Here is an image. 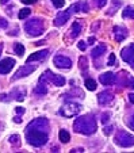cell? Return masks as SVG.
Segmentation results:
<instances>
[{
  "mask_svg": "<svg viewBox=\"0 0 134 153\" xmlns=\"http://www.w3.org/2000/svg\"><path fill=\"white\" fill-rule=\"evenodd\" d=\"M73 129H75V131H77V133H80V134L91 136V134H93L98 130L96 119L93 118V115H91V114L79 117L77 119H75Z\"/></svg>",
  "mask_w": 134,
  "mask_h": 153,
  "instance_id": "1",
  "label": "cell"
},
{
  "mask_svg": "<svg viewBox=\"0 0 134 153\" xmlns=\"http://www.w3.org/2000/svg\"><path fill=\"white\" fill-rule=\"evenodd\" d=\"M47 133L46 131H41V130L35 129H26V140L30 145L33 146H44L47 142Z\"/></svg>",
  "mask_w": 134,
  "mask_h": 153,
  "instance_id": "2",
  "label": "cell"
},
{
  "mask_svg": "<svg viewBox=\"0 0 134 153\" xmlns=\"http://www.w3.org/2000/svg\"><path fill=\"white\" fill-rule=\"evenodd\" d=\"M24 30L33 37H38L44 33V20L39 18H33L24 25Z\"/></svg>",
  "mask_w": 134,
  "mask_h": 153,
  "instance_id": "3",
  "label": "cell"
},
{
  "mask_svg": "<svg viewBox=\"0 0 134 153\" xmlns=\"http://www.w3.org/2000/svg\"><path fill=\"white\" fill-rule=\"evenodd\" d=\"M39 83H52L54 84L56 87H62L65 84V77L61 75H56V73L50 72V71H46L45 73H42L41 77H39Z\"/></svg>",
  "mask_w": 134,
  "mask_h": 153,
  "instance_id": "4",
  "label": "cell"
},
{
  "mask_svg": "<svg viewBox=\"0 0 134 153\" xmlns=\"http://www.w3.org/2000/svg\"><path fill=\"white\" fill-rule=\"evenodd\" d=\"M79 11H80L79 3H77V4H73V6H70L69 8L65 10V11L58 12V15L56 16V19H54V22H53V23H54L56 26H62L65 22H68V20H69L70 15H72L73 12H79Z\"/></svg>",
  "mask_w": 134,
  "mask_h": 153,
  "instance_id": "5",
  "label": "cell"
},
{
  "mask_svg": "<svg viewBox=\"0 0 134 153\" xmlns=\"http://www.w3.org/2000/svg\"><path fill=\"white\" fill-rule=\"evenodd\" d=\"M114 141L117 145H119L122 148H130L134 145V137L130 133L125 131V130H119L117 136H115V138H114Z\"/></svg>",
  "mask_w": 134,
  "mask_h": 153,
  "instance_id": "6",
  "label": "cell"
},
{
  "mask_svg": "<svg viewBox=\"0 0 134 153\" xmlns=\"http://www.w3.org/2000/svg\"><path fill=\"white\" fill-rule=\"evenodd\" d=\"M35 69H37V65H34V64L31 65L30 62H27L26 65H23V67L21 68V69L16 71V73L12 76L11 81H16V80H19V79H22V77H26V76H29L30 73L34 72Z\"/></svg>",
  "mask_w": 134,
  "mask_h": 153,
  "instance_id": "7",
  "label": "cell"
},
{
  "mask_svg": "<svg viewBox=\"0 0 134 153\" xmlns=\"http://www.w3.org/2000/svg\"><path fill=\"white\" fill-rule=\"evenodd\" d=\"M80 110H81V106H80V104L73 103V102H69V103H67L64 106V108L60 111V114H61V115L68 117V118H72V117H75L76 114H79Z\"/></svg>",
  "mask_w": 134,
  "mask_h": 153,
  "instance_id": "8",
  "label": "cell"
},
{
  "mask_svg": "<svg viewBox=\"0 0 134 153\" xmlns=\"http://www.w3.org/2000/svg\"><path fill=\"white\" fill-rule=\"evenodd\" d=\"M26 129H35V130H41V131L49 133V122H47L46 118H37L30 122Z\"/></svg>",
  "mask_w": 134,
  "mask_h": 153,
  "instance_id": "9",
  "label": "cell"
},
{
  "mask_svg": "<svg viewBox=\"0 0 134 153\" xmlns=\"http://www.w3.org/2000/svg\"><path fill=\"white\" fill-rule=\"evenodd\" d=\"M121 57L125 62L134 65V43H130L129 46L123 48L122 52H121Z\"/></svg>",
  "mask_w": 134,
  "mask_h": 153,
  "instance_id": "10",
  "label": "cell"
},
{
  "mask_svg": "<svg viewBox=\"0 0 134 153\" xmlns=\"http://www.w3.org/2000/svg\"><path fill=\"white\" fill-rule=\"evenodd\" d=\"M53 62H54V65L57 68H60V69H69V68L72 67V61L68 57H65V56H56V57L53 58Z\"/></svg>",
  "mask_w": 134,
  "mask_h": 153,
  "instance_id": "11",
  "label": "cell"
},
{
  "mask_svg": "<svg viewBox=\"0 0 134 153\" xmlns=\"http://www.w3.org/2000/svg\"><path fill=\"white\" fill-rule=\"evenodd\" d=\"M15 65L14 58H4L0 61V73L1 75H7L8 72H11V69Z\"/></svg>",
  "mask_w": 134,
  "mask_h": 153,
  "instance_id": "12",
  "label": "cell"
},
{
  "mask_svg": "<svg viewBox=\"0 0 134 153\" xmlns=\"http://www.w3.org/2000/svg\"><path fill=\"white\" fill-rule=\"evenodd\" d=\"M113 100H114V95L111 92H108V91H103V92H100L99 95H98V102H99V104H102V106H107V104L111 103Z\"/></svg>",
  "mask_w": 134,
  "mask_h": 153,
  "instance_id": "13",
  "label": "cell"
},
{
  "mask_svg": "<svg viewBox=\"0 0 134 153\" xmlns=\"http://www.w3.org/2000/svg\"><path fill=\"white\" fill-rule=\"evenodd\" d=\"M115 79H117V76L114 75L113 72H106V73H103V75H100L99 81L103 85H111V84L115 83Z\"/></svg>",
  "mask_w": 134,
  "mask_h": 153,
  "instance_id": "14",
  "label": "cell"
},
{
  "mask_svg": "<svg viewBox=\"0 0 134 153\" xmlns=\"http://www.w3.org/2000/svg\"><path fill=\"white\" fill-rule=\"evenodd\" d=\"M114 34H115V41L117 42H122L127 37V30L122 26H115L114 27Z\"/></svg>",
  "mask_w": 134,
  "mask_h": 153,
  "instance_id": "15",
  "label": "cell"
},
{
  "mask_svg": "<svg viewBox=\"0 0 134 153\" xmlns=\"http://www.w3.org/2000/svg\"><path fill=\"white\" fill-rule=\"evenodd\" d=\"M49 54V50L45 49V50H39V52H35L33 53L31 56H29L27 58V62H31V61H39V60H44L46 58V56Z\"/></svg>",
  "mask_w": 134,
  "mask_h": 153,
  "instance_id": "16",
  "label": "cell"
},
{
  "mask_svg": "<svg viewBox=\"0 0 134 153\" xmlns=\"http://www.w3.org/2000/svg\"><path fill=\"white\" fill-rule=\"evenodd\" d=\"M106 50H107V46H106V45H98L96 48H93V49H92V52H91V56H92L93 58L102 57V56L106 53Z\"/></svg>",
  "mask_w": 134,
  "mask_h": 153,
  "instance_id": "17",
  "label": "cell"
},
{
  "mask_svg": "<svg viewBox=\"0 0 134 153\" xmlns=\"http://www.w3.org/2000/svg\"><path fill=\"white\" fill-rule=\"evenodd\" d=\"M80 33H81V25H80L79 22H75V23L72 25V30H70V37H72V38L79 37Z\"/></svg>",
  "mask_w": 134,
  "mask_h": 153,
  "instance_id": "18",
  "label": "cell"
},
{
  "mask_svg": "<svg viewBox=\"0 0 134 153\" xmlns=\"http://www.w3.org/2000/svg\"><path fill=\"white\" fill-rule=\"evenodd\" d=\"M122 16L125 19H134V7H126L122 12Z\"/></svg>",
  "mask_w": 134,
  "mask_h": 153,
  "instance_id": "19",
  "label": "cell"
},
{
  "mask_svg": "<svg viewBox=\"0 0 134 153\" xmlns=\"http://www.w3.org/2000/svg\"><path fill=\"white\" fill-rule=\"evenodd\" d=\"M58 137H60V141H61L62 144H68V142L70 141V134L68 133L67 130H60Z\"/></svg>",
  "mask_w": 134,
  "mask_h": 153,
  "instance_id": "20",
  "label": "cell"
},
{
  "mask_svg": "<svg viewBox=\"0 0 134 153\" xmlns=\"http://www.w3.org/2000/svg\"><path fill=\"white\" fill-rule=\"evenodd\" d=\"M84 84L88 91H95V88H96V81L93 80V79H85Z\"/></svg>",
  "mask_w": 134,
  "mask_h": 153,
  "instance_id": "21",
  "label": "cell"
},
{
  "mask_svg": "<svg viewBox=\"0 0 134 153\" xmlns=\"http://www.w3.org/2000/svg\"><path fill=\"white\" fill-rule=\"evenodd\" d=\"M30 14H31V10H30V8H23V10H21V11H19L18 18H19V19H26Z\"/></svg>",
  "mask_w": 134,
  "mask_h": 153,
  "instance_id": "22",
  "label": "cell"
},
{
  "mask_svg": "<svg viewBox=\"0 0 134 153\" xmlns=\"http://www.w3.org/2000/svg\"><path fill=\"white\" fill-rule=\"evenodd\" d=\"M14 50H15V53H16L18 56H23V53H24V46L22 45V43H15Z\"/></svg>",
  "mask_w": 134,
  "mask_h": 153,
  "instance_id": "23",
  "label": "cell"
},
{
  "mask_svg": "<svg viewBox=\"0 0 134 153\" xmlns=\"http://www.w3.org/2000/svg\"><path fill=\"white\" fill-rule=\"evenodd\" d=\"M34 92L35 94H46L47 92V88H46V85H42V84H39V85H37L34 88Z\"/></svg>",
  "mask_w": 134,
  "mask_h": 153,
  "instance_id": "24",
  "label": "cell"
},
{
  "mask_svg": "<svg viewBox=\"0 0 134 153\" xmlns=\"http://www.w3.org/2000/svg\"><path fill=\"white\" fill-rule=\"evenodd\" d=\"M79 65H80V69H88V60L87 57H81L79 60Z\"/></svg>",
  "mask_w": 134,
  "mask_h": 153,
  "instance_id": "25",
  "label": "cell"
},
{
  "mask_svg": "<svg viewBox=\"0 0 134 153\" xmlns=\"http://www.w3.org/2000/svg\"><path fill=\"white\" fill-rule=\"evenodd\" d=\"M19 136H18V134H14V136H11L8 138V141H10V144H12L14 145V146H18V145H19Z\"/></svg>",
  "mask_w": 134,
  "mask_h": 153,
  "instance_id": "26",
  "label": "cell"
},
{
  "mask_svg": "<svg viewBox=\"0 0 134 153\" xmlns=\"http://www.w3.org/2000/svg\"><path fill=\"white\" fill-rule=\"evenodd\" d=\"M52 1L54 4V7H57V8H62L65 6V0H52Z\"/></svg>",
  "mask_w": 134,
  "mask_h": 153,
  "instance_id": "27",
  "label": "cell"
},
{
  "mask_svg": "<svg viewBox=\"0 0 134 153\" xmlns=\"http://www.w3.org/2000/svg\"><path fill=\"white\" fill-rule=\"evenodd\" d=\"M95 4H96L98 8H102L107 4V0H95Z\"/></svg>",
  "mask_w": 134,
  "mask_h": 153,
  "instance_id": "28",
  "label": "cell"
},
{
  "mask_svg": "<svg viewBox=\"0 0 134 153\" xmlns=\"http://www.w3.org/2000/svg\"><path fill=\"white\" fill-rule=\"evenodd\" d=\"M8 27V22L4 18H0V29H7Z\"/></svg>",
  "mask_w": 134,
  "mask_h": 153,
  "instance_id": "29",
  "label": "cell"
},
{
  "mask_svg": "<svg viewBox=\"0 0 134 153\" xmlns=\"http://www.w3.org/2000/svg\"><path fill=\"white\" fill-rule=\"evenodd\" d=\"M77 46H79V49L81 50V52H84V50L87 49V43H85L84 41H80V42L77 43Z\"/></svg>",
  "mask_w": 134,
  "mask_h": 153,
  "instance_id": "30",
  "label": "cell"
},
{
  "mask_svg": "<svg viewBox=\"0 0 134 153\" xmlns=\"http://www.w3.org/2000/svg\"><path fill=\"white\" fill-rule=\"evenodd\" d=\"M79 6H80V11H83V12H87L88 8H90L87 3H79Z\"/></svg>",
  "mask_w": 134,
  "mask_h": 153,
  "instance_id": "31",
  "label": "cell"
},
{
  "mask_svg": "<svg viewBox=\"0 0 134 153\" xmlns=\"http://www.w3.org/2000/svg\"><path fill=\"white\" fill-rule=\"evenodd\" d=\"M127 125H129V127H130L131 130H134V114L130 117V119L127 121Z\"/></svg>",
  "mask_w": 134,
  "mask_h": 153,
  "instance_id": "32",
  "label": "cell"
},
{
  "mask_svg": "<svg viewBox=\"0 0 134 153\" xmlns=\"http://www.w3.org/2000/svg\"><path fill=\"white\" fill-rule=\"evenodd\" d=\"M107 64H108V65H114V64H115V54H110Z\"/></svg>",
  "mask_w": 134,
  "mask_h": 153,
  "instance_id": "33",
  "label": "cell"
},
{
  "mask_svg": "<svg viewBox=\"0 0 134 153\" xmlns=\"http://www.w3.org/2000/svg\"><path fill=\"white\" fill-rule=\"evenodd\" d=\"M127 85L130 87V88H134V77H130V76H129V79H127Z\"/></svg>",
  "mask_w": 134,
  "mask_h": 153,
  "instance_id": "34",
  "label": "cell"
},
{
  "mask_svg": "<svg viewBox=\"0 0 134 153\" xmlns=\"http://www.w3.org/2000/svg\"><path fill=\"white\" fill-rule=\"evenodd\" d=\"M108 119H110V115H108L107 113H104V114L102 115V122H103V123H107Z\"/></svg>",
  "mask_w": 134,
  "mask_h": 153,
  "instance_id": "35",
  "label": "cell"
},
{
  "mask_svg": "<svg viewBox=\"0 0 134 153\" xmlns=\"http://www.w3.org/2000/svg\"><path fill=\"white\" fill-rule=\"evenodd\" d=\"M113 129H114V127H113V126H108V127H104V134H106V136H108V134H111V133H113Z\"/></svg>",
  "mask_w": 134,
  "mask_h": 153,
  "instance_id": "36",
  "label": "cell"
},
{
  "mask_svg": "<svg viewBox=\"0 0 134 153\" xmlns=\"http://www.w3.org/2000/svg\"><path fill=\"white\" fill-rule=\"evenodd\" d=\"M15 113H16V114H23L24 113V108H23V107H15Z\"/></svg>",
  "mask_w": 134,
  "mask_h": 153,
  "instance_id": "37",
  "label": "cell"
},
{
  "mask_svg": "<svg viewBox=\"0 0 134 153\" xmlns=\"http://www.w3.org/2000/svg\"><path fill=\"white\" fill-rule=\"evenodd\" d=\"M37 0H22V3H24V4H33V3H35Z\"/></svg>",
  "mask_w": 134,
  "mask_h": 153,
  "instance_id": "38",
  "label": "cell"
},
{
  "mask_svg": "<svg viewBox=\"0 0 134 153\" xmlns=\"http://www.w3.org/2000/svg\"><path fill=\"white\" fill-rule=\"evenodd\" d=\"M14 122H15V123H21V122H22V119H21V117H15V118H14Z\"/></svg>",
  "mask_w": 134,
  "mask_h": 153,
  "instance_id": "39",
  "label": "cell"
},
{
  "mask_svg": "<svg viewBox=\"0 0 134 153\" xmlns=\"http://www.w3.org/2000/svg\"><path fill=\"white\" fill-rule=\"evenodd\" d=\"M129 100L134 104V94H130V95H129Z\"/></svg>",
  "mask_w": 134,
  "mask_h": 153,
  "instance_id": "40",
  "label": "cell"
},
{
  "mask_svg": "<svg viewBox=\"0 0 134 153\" xmlns=\"http://www.w3.org/2000/svg\"><path fill=\"white\" fill-rule=\"evenodd\" d=\"M70 152H83V149H81V148H77V149L75 148V149H72Z\"/></svg>",
  "mask_w": 134,
  "mask_h": 153,
  "instance_id": "41",
  "label": "cell"
},
{
  "mask_svg": "<svg viewBox=\"0 0 134 153\" xmlns=\"http://www.w3.org/2000/svg\"><path fill=\"white\" fill-rule=\"evenodd\" d=\"M113 3L115 4V6H121V1H119V0H113Z\"/></svg>",
  "mask_w": 134,
  "mask_h": 153,
  "instance_id": "42",
  "label": "cell"
},
{
  "mask_svg": "<svg viewBox=\"0 0 134 153\" xmlns=\"http://www.w3.org/2000/svg\"><path fill=\"white\" fill-rule=\"evenodd\" d=\"M88 42H90V43H93V42H95V38H93V37H91L90 39H88Z\"/></svg>",
  "mask_w": 134,
  "mask_h": 153,
  "instance_id": "43",
  "label": "cell"
},
{
  "mask_svg": "<svg viewBox=\"0 0 134 153\" xmlns=\"http://www.w3.org/2000/svg\"><path fill=\"white\" fill-rule=\"evenodd\" d=\"M35 45H37V46H39V45H44V41H38Z\"/></svg>",
  "mask_w": 134,
  "mask_h": 153,
  "instance_id": "44",
  "label": "cell"
},
{
  "mask_svg": "<svg viewBox=\"0 0 134 153\" xmlns=\"http://www.w3.org/2000/svg\"><path fill=\"white\" fill-rule=\"evenodd\" d=\"M1 50H3V45L0 43V54H1Z\"/></svg>",
  "mask_w": 134,
  "mask_h": 153,
  "instance_id": "45",
  "label": "cell"
},
{
  "mask_svg": "<svg viewBox=\"0 0 134 153\" xmlns=\"http://www.w3.org/2000/svg\"><path fill=\"white\" fill-rule=\"evenodd\" d=\"M7 1H8V0H1V4H6Z\"/></svg>",
  "mask_w": 134,
  "mask_h": 153,
  "instance_id": "46",
  "label": "cell"
}]
</instances>
